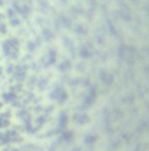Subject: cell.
<instances>
[{
    "label": "cell",
    "instance_id": "6da1fadb",
    "mask_svg": "<svg viewBox=\"0 0 149 151\" xmlns=\"http://www.w3.org/2000/svg\"><path fill=\"white\" fill-rule=\"evenodd\" d=\"M9 127V116L7 113H0V128H5Z\"/></svg>",
    "mask_w": 149,
    "mask_h": 151
}]
</instances>
